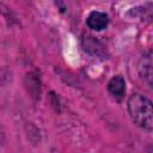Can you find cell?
Segmentation results:
<instances>
[{
	"mask_svg": "<svg viewBox=\"0 0 153 153\" xmlns=\"http://www.w3.org/2000/svg\"><path fill=\"white\" fill-rule=\"evenodd\" d=\"M4 143H5V131H4V129L0 126V149L2 148Z\"/></svg>",
	"mask_w": 153,
	"mask_h": 153,
	"instance_id": "5b68a950",
	"label": "cell"
},
{
	"mask_svg": "<svg viewBox=\"0 0 153 153\" xmlns=\"http://www.w3.org/2000/svg\"><path fill=\"white\" fill-rule=\"evenodd\" d=\"M87 26L92 30L96 31H100L103 29H105L109 24V17L108 14H105L104 12H99V11H93L88 14L87 19H86Z\"/></svg>",
	"mask_w": 153,
	"mask_h": 153,
	"instance_id": "3957f363",
	"label": "cell"
},
{
	"mask_svg": "<svg viewBox=\"0 0 153 153\" xmlns=\"http://www.w3.org/2000/svg\"><path fill=\"white\" fill-rule=\"evenodd\" d=\"M108 91L112 97L121 100L126 93V81L121 75H115L108 82Z\"/></svg>",
	"mask_w": 153,
	"mask_h": 153,
	"instance_id": "277c9868",
	"label": "cell"
},
{
	"mask_svg": "<svg viewBox=\"0 0 153 153\" xmlns=\"http://www.w3.org/2000/svg\"><path fill=\"white\" fill-rule=\"evenodd\" d=\"M128 112L131 121L143 128L147 131H151L153 128V110H152V102L140 94L134 93L128 99Z\"/></svg>",
	"mask_w": 153,
	"mask_h": 153,
	"instance_id": "6da1fadb",
	"label": "cell"
},
{
	"mask_svg": "<svg viewBox=\"0 0 153 153\" xmlns=\"http://www.w3.org/2000/svg\"><path fill=\"white\" fill-rule=\"evenodd\" d=\"M137 71L140 76L147 84V86L151 87L152 86V51L151 50H147L141 56L137 65Z\"/></svg>",
	"mask_w": 153,
	"mask_h": 153,
	"instance_id": "7a4b0ae2",
	"label": "cell"
}]
</instances>
